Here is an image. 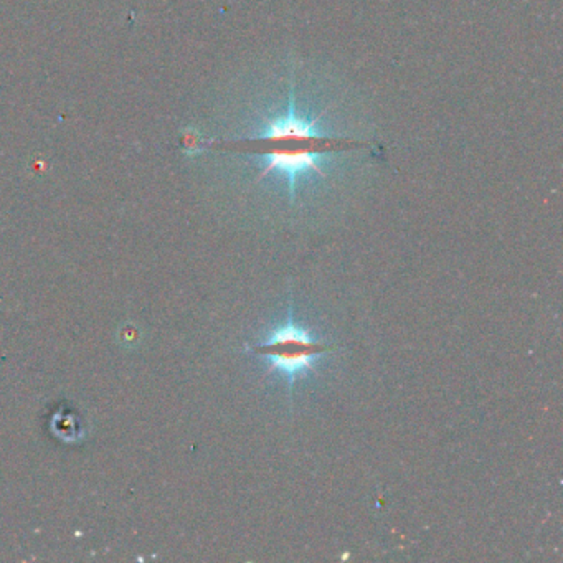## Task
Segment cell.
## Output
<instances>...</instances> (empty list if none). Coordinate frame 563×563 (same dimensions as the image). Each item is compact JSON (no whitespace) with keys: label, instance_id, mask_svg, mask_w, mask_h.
I'll return each mask as SVG.
<instances>
[{"label":"cell","instance_id":"obj_2","mask_svg":"<svg viewBox=\"0 0 563 563\" xmlns=\"http://www.w3.org/2000/svg\"><path fill=\"white\" fill-rule=\"evenodd\" d=\"M327 152H317V151H271L265 158V169L261 171L258 179H263L271 172H279L281 175L286 177L287 187H289V195L294 198L296 193V182L303 173L306 172H316L319 175H324L323 169H321V162L323 159L327 158Z\"/></svg>","mask_w":563,"mask_h":563},{"label":"cell","instance_id":"obj_1","mask_svg":"<svg viewBox=\"0 0 563 563\" xmlns=\"http://www.w3.org/2000/svg\"><path fill=\"white\" fill-rule=\"evenodd\" d=\"M327 350V345L294 323L293 311H289L281 327L265 342L253 347V352L269 359L268 374L279 372L287 380L289 388L300 376L314 372L316 361Z\"/></svg>","mask_w":563,"mask_h":563},{"label":"cell","instance_id":"obj_3","mask_svg":"<svg viewBox=\"0 0 563 563\" xmlns=\"http://www.w3.org/2000/svg\"><path fill=\"white\" fill-rule=\"evenodd\" d=\"M324 133L319 129V121L317 120H303L296 114V101L294 90L289 91V104H287V113L281 117H273V120L265 121V128L260 133V137L263 139H314L323 137Z\"/></svg>","mask_w":563,"mask_h":563}]
</instances>
